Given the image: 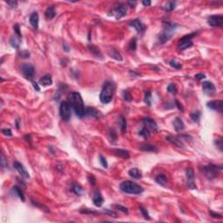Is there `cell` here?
<instances>
[{
    "mask_svg": "<svg viewBox=\"0 0 223 223\" xmlns=\"http://www.w3.org/2000/svg\"><path fill=\"white\" fill-rule=\"evenodd\" d=\"M21 43V37L18 36L17 34H14L11 38H10V45L15 48V49H19V46Z\"/></svg>",
    "mask_w": 223,
    "mask_h": 223,
    "instance_id": "20",
    "label": "cell"
},
{
    "mask_svg": "<svg viewBox=\"0 0 223 223\" xmlns=\"http://www.w3.org/2000/svg\"><path fill=\"white\" fill-rule=\"evenodd\" d=\"M195 78H197L199 80H201V79H203V78H206V76L205 74H202V73H198V74H196L195 76Z\"/></svg>",
    "mask_w": 223,
    "mask_h": 223,
    "instance_id": "57",
    "label": "cell"
},
{
    "mask_svg": "<svg viewBox=\"0 0 223 223\" xmlns=\"http://www.w3.org/2000/svg\"><path fill=\"white\" fill-rule=\"evenodd\" d=\"M93 202L94 206H96L98 207H100L102 206V204L104 202V199L99 190L94 191L93 195Z\"/></svg>",
    "mask_w": 223,
    "mask_h": 223,
    "instance_id": "16",
    "label": "cell"
},
{
    "mask_svg": "<svg viewBox=\"0 0 223 223\" xmlns=\"http://www.w3.org/2000/svg\"><path fill=\"white\" fill-rule=\"evenodd\" d=\"M222 170V166H216L214 164H209L207 166H204V167H200L201 173L204 174V176L209 180H213L216 177H218V175Z\"/></svg>",
    "mask_w": 223,
    "mask_h": 223,
    "instance_id": "5",
    "label": "cell"
},
{
    "mask_svg": "<svg viewBox=\"0 0 223 223\" xmlns=\"http://www.w3.org/2000/svg\"><path fill=\"white\" fill-rule=\"evenodd\" d=\"M175 104H176L175 105H176V106H177V107L179 108V110H180L181 112H183V111H184V109H183L182 105H180V102H179L178 100H175Z\"/></svg>",
    "mask_w": 223,
    "mask_h": 223,
    "instance_id": "58",
    "label": "cell"
},
{
    "mask_svg": "<svg viewBox=\"0 0 223 223\" xmlns=\"http://www.w3.org/2000/svg\"><path fill=\"white\" fill-rule=\"evenodd\" d=\"M129 25H130L131 27L134 28V29L137 31V32H139L140 34H143V33L145 32L146 29H147L146 25H144V24H143L140 19H138L132 20V21L130 22Z\"/></svg>",
    "mask_w": 223,
    "mask_h": 223,
    "instance_id": "12",
    "label": "cell"
},
{
    "mask_svg": "<svg viewBox=\"0 0 223 223\" xmlns=\"http://www.w3.org/2000/svg\"><path fill=\"white\" fill-rule=\"evenodd\" d=\"M126 12H127V6L125 4H119L114 8L112 9V11L109 12V15L114 17L116 19H120L126 15Z\"/></svg>",
    "mask_w": 223,
    "mask_h": 223,
    "instance_id": "8",
    "label": "cell"
},
{
    "mask_svg": "<svg viewBox=\"0 0 223 223\" xmlns=\"http://www.w3.org/2000/svg\"><path fill=\"white\" fill-rule=\"evenodd\" d=\"M59 115L64 121H69L72 116V106L68 101H62L59 106Z\"/></svg>",
    "mask_w": 223,
    "mask_h": 223,
    "instance_id": "6",
    "label": "cell"
},
{
    "mask_svg": "<svg viewBox=\"0 0 223 223\" xmlns=\"http://www.w3.org/2000/svg\"><path fill=\"white\" fill-rule=\"evenodd\" d=\"M38 20H39V17H38V12H33L31 14L29 21H30V24L35 30L38 29Z\"/></svg>",
    "mask_w": 223,
    "mask_h": 223,
    "instance_id": "19",
    "label": "cell"
},
{
    "mask_svg": "<svg viewBox=\"0 0 223 223\" xmlns=\"http://www.w3.org/2000/svg\"><path fill=\"white\" fill-rule=\"evenodd\" d=\"M16 127H17L18 129H19V119L16 120Z\"/></svg>",
    "mask_w": 223,
    "mask_h": 223,
    "instance_id": "61",
    "label": "cell"
},
{
    "mask_svg": "<svg viewBox=\"0 0 223 223\" xmlns=\"http://www.w3.org/2000/svg\"><path fill=\"white\" fill-rule=\"evenodd\" d=\"M45 16H46V19H48V20H51V19H54V18H55V16H56V11H55V8H54L53 6H50V7H48V8L46 10Z\"/></svg>",
    "mask_w": 223,
    "mask_h": 223,
    "instance_id": "25",
    "label": "cell"
},
{
    "mask_svg": "<svg viewBox=\"0 0 223 223\" xmlns=\"http://www.w3.org/2000/svg\"><path fill=\"white\" fill-rule=\"evenodd\" d=\"M167 92L172 93V94H176L177 93V89H176V86L174 84H170L168 86H167Z\"/></svg>",
    "mask_w": 223,
    "mask_h": 223,
    "instance_id": "47",
    "label": "cell"
},
{
    "mask_svg": "<svg viewBox=\"0 0 223 223\" xmlns=\"http://www.w3.org/2000/svg\"><path fill=\"white\" fill-rule=\"evenodd\" d=\"M173 124H174V129H175V131L178 132V133L183 131L184 128H185V124H184L183 120L181 119H180V118H176L174 120Z\"/></svg>",
    "mask_w": 223,
    "mask_h": 223,
    "instance_id": "22",
    "label": "cell"
},
{
    "mask_svg": "<svg viewBox=\"0 0 223 223\" xmlns=\"http://www.w3.org/2000/svg\"><path fill=\"white\" fill-rule=\"evenodd\" d=\"M109 56L113 58H114L115 60H118V61H122V56L121 54L115 49H112L110 51H109Z\"/></svg>",
    "mask_w": 223,
    "mask_h": 223,
    "instance_id": "28",
    "label": "cell"
},
{
    "mask_svg": "<svg viewBox=\"0 0 223 223\" xmlns=\"http://www.w3.org/2000/svg\"><path fill=\"white\" fill-rule=\"evenodd\" d=\"M88 49L95 57L99 58H102V53H101V51H99L98 47H96L95 46H93V45H89L88 46Z\"/></svg>",
    "mask_w": 223,
    "mask_h": 223,
    "instance_id": "29",
    "label": "cell"
},
{
    "mask_svg": "<svg viewBox=\"0 0 223 223\" xmlns=\"http://www.w3.org/2000/svg\"><path fill=\"white\" fill-rule=\"evenodd\" d=\"M142 4L144 5V6H150L151 5V1L150 0H144V1H142Z\"/></svg>",
    "mask_w": 223,
    "mask_h": 223,
    "instance_id": "60",
    "label": "cell"
},
{
    "mask_svg": "<svg viewBox=\"0 0 223 223\" xmlns=\"http://www.w3.org/2000/svg\"><path fill=\"white\" fill-rule=\"evenodd\" d=\"M128 174L133 178V179H136V180H140L142 178V173L140 170H139L138 168H132L128 171Z\"/></svg>",
    "mask_w": 223,
    "mask_h": 223,
    "instance_id": "24",
    "label": "cell"
},
{
    "mask_svg": "<svg viewBox=\"0 0 223 223\" xmlns=\"http://www.w3.org/2000/svg\"><path fill=\"white\" fill-rule=\"evenodd\" d=\"M145 103L150 106L151 104H152V93L150 91H147L145 93Z\"/></svg>",
    "mask_w": 223,
    "mask_h": 223,
    "instance_id": "38",
    "label": "cell"
},
{
    "mask_svg": "<svg viewBox=\"0 0 223 223\" xmlns=\"http://www.w3.org/2000/svg\"><path fill=\"white\" fill-rule=\"evenodd\" d=\"M21 73L23 76L25 77L26 79L28 80H31L35 75V68L31 64L26 63L24 64L21 67Z\"/></svg>",
    "mask_w": 223,
    "mask_h": 223,
    "instance_id": "10",
    "label": "cell"
},
{
    "mask_svg": "<svg viewBox=\"0 0 223 223\" xmlns=\"http://www.w3.org/2000/svg\"><path fill=\"white\" fill-rule=\"evenodd\" d=\"M71 189H72V191H73V194L77 195H78V196H80V195L84 193V190H83L82 187H81L79 184L76 183V182H74V183H73V184H72Z\"/></svg>",
    "mask_w": 223,
    "mask_h": 223,
    "instance_id": "26",
    "label": "cell"
},
{
    "mask_svg": "<svg viewBox=\"0 0 223 223\" xmlns=\"http://www.w3.org/2000/svg\"><path fill=\"white\" fill-rule=\"evenodd\" d=\"M99 162H100L101 166H102L104 168H107V167H108V164H107L106 159H105L102 154H99Z\"/></svg>",
    "mask_w": 223,
    "mask_h": 223,
    "instance_id": "41",
    "label": "cell"
},
{
    "mask_svg": "<svg viewBox=\"0 0 223 223\" xmlns=\"http://www.w3.org/2000/svg\"><path fill=\"white\" fill-rule=\"evenodd\" d=\"M32 85H33V87H34V89H35L36 91H38V92H39V91H40V87L38 86V83L32 82Z\"/></svg>",
    "mask_w": 223,
    "mask_h": 223,
    "instance_id": "59",
    "label": "cell"
},
{
    "mask_svg": "<svg viewBox=\"0 0 223 223\" xmlns=\"http://www.w3.org/2000/svg\"><path fill=\"white\" fill-rule=\"evenodd\" d=\"M139 134H140V136H142L143 138L147 139V138H148L149 135H150V130H149L147 127L144 126V127L139 132Z\"/></svg>",
    "mask_w": 223,
    "mask_h": 223,
    "instance_id": "37",
    "label": "cell"
},
{
    "mask_svg": "<svg viewBox=\"0 0 223 223\" xmlns=\"http://www.w3.org/2000/svg\"><path fill=\"white\" fill-rule=\"evenodd\" d=\"M31 203H32V205H34V206H36V207H39V208H41L42 210H44L45 212H46V213H48L50 212L49 208L46 207V206H45V205H43V204H41L40 202H38V201H35V200H33V199H31Z\"/></svg>",
    "mask_w": 223,
    "mask_h": 223,
    "instance_id": "36",
    "label": "cell"
},
{
    "mask_svg": "<svg viewBox=\"0 0 223 223\" xmlns=\"http://www.w3.org/2000/svg\"><path fill=\"white\" fill-rule=\"evenodd\" d=\"M6 3L9 4V6H10L11 8H16V7L18 6V2H17V1H14V0H10V1H7Z\"/></svg>",
    "mask_w": 223,
    "mask_h": 223,
    "instance_id": "53",
    "label": "cell"
},
{
    "mask_svg": "<svg viewBox=\"0 0 223 223\" xmlns=\"http://www.w3.org/2000/svg\"><path fill=\"white\" fill-rule=\"evenodd\" d=\"M177 25L170 23V22H164V30L158 36V42L160 45L165 44L172 38V33L174 30L176 29Z\"/></svg>",
    "mask_w": 223,
    "mask_h": 223,
    "instance_id": "4",
    "label": "cell"
},
{
    "mask_svg": "<svg viewBox=\"0 0 223 223\" xmlns=\"http://www.w3.org/2000/svg\"><path fill=\"white\" fill-rule=\"evenodd\" d=\"M20 57L22 58H28L30 57V52L28 51H22L20 53H19Z\"/></svg>",
    "mask_w": 223,
    "mask_h": 223,
    "instance_id": "55",
    "label": "cell"
},
{
    "mask_svg": "<svg viewBox=\"0 0 223 223\" xmlns=\"http://www.w3.org/2000/svg\"><path fill=\"white\" fill-rule=\"evenodd\" d=\"M2 133L4 135H5V136H8V137H10V136L12 135L11 130L9 129V128H4V129H2Z\"/></svg>",
    "mask_w": 223,
    "mask_h": 223,
    "instance_id": "50",
    "label": "cell"
},
{
    "mask_svg": "<svg viewBox=\"0 0 223 223\" xmlns=\"http://www.w3.org/2000/svg\"><path fill=\"white\" fill-rule=\"evenodd\" d=\"M137 48V38H133L130 42H129V45H128V49L132 51H134Z\"/></svg>",
    "mask_w": 223,
    "mask_h": 223,
    "instance_id": "35",
    "label": "cell"
},
{
    "mask_svg": "<svg viewBox=\"0 0 223 223\" xmlns=\"http://www.w3.org/2000/svg\"><path fill=\"white\" fill-rule=\"evenodd\" d=\"M120 188L122 192L129 195H140L144 192V188L141 186L130 180L123 181L120 185Z\"/></svg>",
    "mask_w": 223,
    "mask_h": 223,
    "instance_id": "3",
    "label": "cell"
},
{
    "mask_svg": "<svg viewBox=\"0 0 223 223\" xmlns=\"http://www.w3.org/2000/svg\"><path fill=\"white\" fill-rule=\"evenodd\" d=\"M214 144L215 146L217 147V148L219 149L221 152H222L223 150V142H222V139L220 138V139H216L214 140Z\"/></svg>",
    "mask_w": 223,
    "mask_h": 223,
    "instance_id": "42",
    "label": "cell"
},
{
    "mask_svg": "<svg viewBox=\"0 0 223 223\" xmlns=\"http://www.w3.org/2000/svg\"><path fill=\"white\" fill-rule=\"evenodd\" d=\"M51 84H52V78H51V74H46L44 77H42L38 81V85H40L42 86L51 85Z\"/></svg>",
    "mask_w": 223,
    "mask_h": 223,
    "instance_id": "21",
    "label": "cell"
},
{
    "mask_svg": "<svg viewBox=\"0 0 223 223\" xmlns=\"http://www.w3.org/2000/svg\"><path fill=\"white\" fill-rule=\"evenodd\" d=\"M207 24L212 27H221L223 24L222 15H212L207 19Z\"/></svg>",
    "mask_w": 223,
    "mask_h": 223,
    "instance_id": "11",
    "label": "cell"
},
{
    "mask_svg": "<svg viewBox=\"0 0 223 223\" xmlns=\"http://www.w3.org/2000/svg\"><path fill=\"white\" fill-rule=\"evenodd\" d=\"M113 152L119 156V157H121L123 159H128L130 157V153L127 150H125V149H113Z\"/></svg>",
    "mask_w": 223,
    "mask_h": 223,
    "instance_id": "23",
    "label": "cell"
},
{
    "mask_svg": "<svg viewBox=\"0 0 223 223\" xmlns=\"http://www.w3.org/2000/svg\"><path fill=\"white\" fill-rule=\"evenodd\" d=\"M202 90L207 94H213L216 91L215 85L211 81H205L202 83Z\"/></svg>",
    "mask_w": 223,
    "mask_h": 223,
    "instance_id": "13",
    "label": "cell"
},
{
    "mask_svg": "<svg viewBox=\"0 0 223 223\" xmlns=\"http://www.w3.org/2000/svg\"><path fill=\"white\" fill-rule=\"evenodd\" d=\"M119 123H120V128H121V131L124 133L126 131V127H127V122H126V120L125 119V117H123L122 115H120L119 117Z\"/></svg>",
    "mask_w": 223,
    "mask_h": 223,
    "instance_id": "33",
    "label": "cell"
},
{
    "mask_svg": "<svg viewBox=\"0 0 223 223\" xmlns=\"http://www.w3.org/2000/svg\"><path fill=\"white\" fill-rule=\"evenodd\" d=\"M140 210L141 214H143V216L145 217V219H147V220H150V216H149L148 212H147V210L146 208H144V207H140Z\"/></svg>",
    "mask_w": 223,
    "mask_h": 223,
    "instance_id": "48",
    "label": "cell"
},
{
    "mask_svg": "<svg viewBox=\"0 0 223 223\" xmlns=\"http://www.w3.org/2000/svg\"><path fill=\"white\" fill-rule=\"evenodd\" d=\"M13 167H14V168L19 173V174H20L23 178H25V179H30V174H29V173L25 170V167H24L20 162H19V161H14Z\"/></svg>",
    "mask_w": 223,
    "mask_h": 223,
    "instance_id": "15",
    "label": "cell"
},
{
    "mask_svg": "<svg viewBox=\"0 0 223 223\" xmlns=\"http://www.w3.org/2000/svg\"><path fill=\"white\" fill-rule=\"evenodd\" d=\"M169 65L173 68H174V69H180L181 68V64L179 63V62H177V61H175V60H170L169 61Z\"/></svg>",
    "mask_w": 223,
    "mask_h": 223,
    "instance_id": "43",
    "label": "cell"
},
{
    "mask_svg": "<svg viewBox=\"0 0 223 223\" xmlns=\"http://www.w3.org/2000/svg\"><path fill=\"white\" fill-rule=\"evenodd\" d=\"M63 49H64L65 51L68 52V51H70V46H67V44H66V42H64V43H63Z\"/></svg>",
    "mask_w": 223,
    "mask_h": 223,
    "instance_id": "56",
    "label": "cell"
},
{
    "mask_svg": "<svg viewBox=\"0 0 223 223\" xmlns=\"http://www.w3.org/2000/svg\"><path fill=\"white\" fill-rule=\"evenodd\" d=\"M109 136L112 141H116L117 140V133H115V131L113 129H110L109 130Z\"/></svg>",
    "mask_w": 223,
    "mask_h": 223,
    "instance_id": "46",
    "label": "cell"
},
{
    "mask_svg": "<svg viewBox=\"0 0 223 223\" xmlns=\"http://www.w3.org/2000/svg\"><path fill=\"white\" fill-rule=\"evenodd\" d=\"M88 180H89V183H90L92 186H94V185L96 184V179H95V177H94L93 174H90V175L88 176Z\"/></svg>",
    "mask_w": 223,
    "mask_h": 223,
    "instance_id": "51",
    "label": "cell"
},
{
    "mask_svg": "<svg viewBox=\"0 0 223 223\" xmlns=\"http://www.w3.org/2000/svg\"><path fill=\"white\" fill-rule=\"evenodd\" d=\"M13 29H14L15 34H17L18 36H19V37H21V38H22V34H21V31H20L19 25V24H16V25L13 26Z\"/></svg>",
    "mask_w": 223,
    "mask_h": 223,
    "instance_id": "49",
    "label": "cell"
},
{
    "mask_svg": "<svg viewBox=\"0 0 223 223\" xmlns=\"http://www.w3.org/2000/svg\"><path fill=\"white\" fill-rule=\"evenodd\" d=\"M167 140H168L169 142H171L172 144H174L175 146H177L178 147H183V144L181 143L180 140L175 138V137H173V136H167Z\"/></svg>",
    "mask_w": 223,
    "mask_h": 223,
    "instance_id": "31",
    "label": "cell"
},
{
    "mask_svg": "<svg viewBox=\"0 0 223 223\" xmlns=\"http://www.w3.org/2000/svg\"><path fill=\"white\" fill-rule=\"evenodd\" d=\"M143 123L145 124L146 127H147L149 130H152L153 132L158 130V125L156 123V121L154 120H152V118H144L143 119Z\"/></svg>",
    "mask_w": 223,
    "mask_h": 223,
    "instance_id": "17",
    "label": "cell"
},
{
    "mask_svg": "<svg viewBox=\"0 0 223 223\" xmlns=\"http://www.w3.org/2000/svg\"><path fill=\"white\" fill-rule=\"evenodd\" d=\"M140 149L143 152H158V147L156 146L153 145H150V144H146V145H142Z\"/></svg>",
    "mask_w": 223,
    "mask_h": 223,
    "instance_id": "27",
    "label": "cell"
},
{
    "mask_svg": "<svg viewBox=\"0 0 223 223\" xmlns=\"http://www.w3.org/2000/svg\"><path fill=\"white\" fill-rule=\"evenodd\" d=\"M1 167L3 169H4V168L7 167V160H6V158H5V156H4V153L1 154Z\"/></svg>",
    "mask_w": 223,
    "mask_h": 223,
    "instance_id": "45",
    "label": "cell"
},
{
    "mask_svg": "<svg viewBox=\"0 0 223 223\" xmlns=\"http://www.w3.org/2000/svg\"><path fill=\"white\" fill-rule=\"evenodd\" d=\"M207 105L211 110H214V111L222 113L223 109V101L222 100H212L208 102Z\"/></svg>",
    "mask_w": 223,
    "mask_h": 223,
    "instance_id": "14",
    "label": "cell"
},
{
    "mask_svg": "<svg viewBox=\"0 0 223 223\" xmlns=\"http://www.w3.org/2000/svg\"><path fill=\"white\" fill-rule=\"evenodd\" d=\"M198 32H193L191 34H187L186 36H184L183 38H181L180 40H179V43H178V49L181 50V51H184V50L187 49L189 47H191L193 46V41L192 39L197 35Z\"/></svg>",
    "mask_w": 223,
    "mask_h": 223,
    "instance_id": "7",
    "label": "cell"
},
{
    "mask_svg": "<svg viewBox=\"0 0 223 223\" xmlns=\"http://www.w3.org/2000/svg\"><path fill=\"white\" fill-rule=\"evenodd\" d=\"M209 214H210V215L213 217V218H217V219H222V214H218V213H215V212H214V211H212V210H210L209 211Z\"/></svg>",
    "mask_w": 223,
    "mask_h": 223,
    "instance_id": "52",
    "label": "cell"
},
{
    "mask_svg": "<svg viewBox=\"0 0 223 223\" xmlns=\"http://www.w3.org/2000/svg\"><path fill=\"white\" fill-rule=\"evenodd\" d=\"M12 192H13L14 195H16L22 201H25V195H24V193H23V191L21 190L20 187H12Z\"/></svg>",
    "mask_w": 223,
    "mask_h": 223,
    "instance_id": "30",
    "label": "cell"
},
{
    "mask_svg": "<svg viewBox=\"0 0 223 223\" xmlns=\"http://www.w3.org/2000/svg\"><path fill=\"white\" fill-rule=\"evenodd\" d=\"M122 96H123V98L125 101H127V102H130V101H132V96H131V93H129V91H127V90H124L123 92H122Z\"/></svg>",
    "mask_w": 223,
    "mask_h": 223,
    "instance_id": "40",
    "label": "cell"
},
{
    "mask_svg": "<svg viewBox=\"0 0 223 223\" xmlns=\"http://www.w3.org/2000/svg\"><path fill=\"white\" fill-rule=\"evenodd\" d=\"M175 6H176V2L175 1H169L164 7L163 9L166 11H172L175 9Z\"/></svg>",
    "mask_w": 223,
    "mask_h": 223,
    "instance_id": "34",
    "label": "cell"
},
{
    "mask_svg": "<svg viewBox=\"0 0 223 223\" xmlns=\"http://www.w3.org/2000/svg\"><path fill=\"white\" fill-rule=\"evenodd\" d=\"M186 177H187V187L189 189H196L197 186L195 184V171L192 167H188L186 170Z\"/></svg>",
    "mask_w": 223,
    "mask_h": 223,
    "instance_id": "9",
    "label": "cell"
},
{
    "mask_svg": "<svg viewBox=\"0 0 223 223\" xmlns=\"http://www.w3.org/2000/svg\"><path fill=\"white\" fill-rule=\"evenodd\" d=\"M104 212L106 214H108V215H110V216H113V217H117V214L115 213V212H113V210H109V209H105L104 210Z\"/></svg>",
    "mask_w": 223,
    "mask_h": 223,
    "instance_id": "54",
    "label": "cell"
},
{
    "mask_svg": "<svg viewBox=\"0 0 223 223\" xmlns=\"http://www.w3.org/2000/svg\"><path fill=\"white\" fill-rule=\"evenodd\" d=\"M67 101L69 102V104L71 105L72 108L73 109L75 114L78 117V118H82L83 116H85V106H84V101L82 99V97L80 95V93H77V92H73L70 93V94L68 95Z\"/></svg>",
    "mask_w": 223,
    "mask_h": 223,
    "instance_id": "1",
    "label": "cell"
},
{
    "mask_svg": "<svg viewBox=\"0 0 223 223\" xmlns=\"http://www.w3.org/2000/svg\"><path fill=\"white\" fill-rule=\"evenodd\" d=\"M115 92V84L113 81L107 80L104 83V85L102 87L100 95H99V100L102 104H108L112 101L113 94Z\"/></svg>",
    "mask_w": 223,
    "mask_h": 223,
    "instance_id": "2",
    "label": "cell"
},
{
    "mask_svg": "<svg viewBox=\"0 0 223 223\" xmlns=\"http://www.w3.org/2000/svg\"><path fill=\"white\" fill-rule=\"evenodd\" d=\"M155 180L158 184H160V186H165L166 183L167 182V177L162 174H160L159 175H157V177L155 178Z\"/></svg>",
    "mask_w": 223,
    "mask_h": 223,
    "instance_id": "32",
    "label": "cell"
},
{
    "mask_svg": "<svg viewBox=\"0 0 223 223\" xmlns=\"http://www.w3.org/2000/svg\"><path fill=\"white\" fill-rule=\"evenodd\" d=\"M85 116H88L91 118H99L100 116V113L97 109L93 108V107H86L85 110Z\"/></svg>",
    "mask_w": 223,
    "mask_h": 223,
    "instance_id": "18",
    "label": "cell"
},
{
    "mask_svg": "<svg viewBox=\"0 0 223 223\" xmlns=\"http://www.w3.org/2000/svg\"><path fill=\"white\" fill-rule=\"evenodd\" d=\"M199 118H200V113H199V111L194 112L193 113H191V119H192L193 121H195V122H199Z\"/></svg>",
    "mask_w": 223,
    "mask_h": 223,
    "instance_id": "39",
    "label": "cell"
},
{
    "mask_svg": "<svg viewBox=\"0 0 223 223\" xmlns=\"http://www.w3.org/2000/svg\"><path fill=\"white\" fill-rule=\"evenodd\" d=\"M114 207V208H116L117 210H119V211H121L122 213H124V214H128V209L124 207V206H121V205H114L113 206Z\"/></svg>",
    "mask_w": 223,
    "mask_h": 223,
    "instance_id": "44",
    "label": "cell"
}]
</instances>
